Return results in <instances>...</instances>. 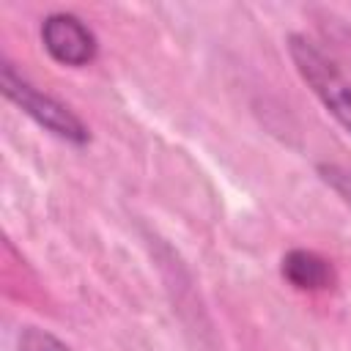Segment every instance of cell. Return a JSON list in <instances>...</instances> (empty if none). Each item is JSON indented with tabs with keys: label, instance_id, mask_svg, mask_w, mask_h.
<instances>
[{
	"label": "cell",
	"instance_id": "1",
	"mask_svg": "<svg viewBox=\"0 0 351 351\" xmlns=\"http://www.w3.org/2000/svg\"><path fill=\"white\" fill-rule=\"evenodd\" d=\"M288 55L296 71L302 74V80L310 85V90L329 110V115L346 132H351V82L337 69V63L329 55H324L321 47L302 33L288 36Z\"/></svg>",
	"mask_w": 351,
	"mask_h": 351
},
{
	"label": "cell",
	"instance_id": "2",
	"mask_svg": "<svg viewBox=\"0 0 351 351\" xmlns=\"http://www.w3.org/2000/svg\"><path fill=\"white\" fill-rule=\"evenodd\" d=\"M0 88L8 101H14L22 112H27L49 134H55L71 145H85L90 140L88 126L66 104H60L49 93H41L36 85H30L8 60H3V66H0Z\"/></svg>",
	"mask_w": 351,
	"mask_h": 351
},
{
	"label": "cell",
	"instance_id": "3",
	"mask_svg": "<svg viewBox=\"0 0 351 351\" xmlns=\"http://www.w3.org/2000/svg\"><path fill=\"white\" fill-rule=\"evenodd\" d=\"M41 41L52 60L71 69L88 66L99 52L93 30L80 16L66 11H55L41 22Z\"/></svg>",
	"mask_w": 351,
	"mask_h": 351
},
{
	"label": "cell",
	"instance_id": "4",
	"mask_svg": "<svg viewBox=\"0 0 351 351\" xmlns=\"http://www.w3.org/2000/svg\"><path fill=\"white\" fill-rule=\"evenodd\" d=\"M282 277L302 291H326L335 285L332 263L313 250H291L282 258Z\"/></svg>",
	"mask_w": 351,
	"mask_h": 351
},
{
	"label": "cell",
	"instance_id": "5",
	"mask_svg": "<svg viewBox=\"0 0 351 351\" xmlns=\"http://www.w3.org/2000/svg\"><path fill=\"white\" fill-rule=\"evenodd\" d=\"M19 351H71L66 343H60L55 335L38 326H25L19 332Z\"/></svg>",
	"mask_w": 351,
	"mask_h": 351
},
{
	"label": "cell",
	"instance_id": "6",
	"mask_svg": "<svg viewBox=\"0 0 351 351\" xmlns=\"http://www.w3.org/2000/svg\"><path fill=\"white\" fill-rule=\"evenodd\" d=\"M318 176L329 189H335L351 206V170H346L340 165H332V162H321L318 165Z\"/></svg>",
	"mask_w": 351,
	"mask_h": 351
}]
</instances>
